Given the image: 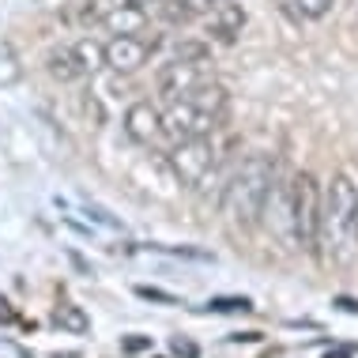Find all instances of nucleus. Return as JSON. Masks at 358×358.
Returning <instances> with one entry per match:
<instances>
[{"instance_id": "dca6fc26", "label": "nucleus", "mask_w": 358, "mask_h": 358, "mask_svg": "<svg viewBox=\"0 0 358 358\" xmlns=\"http://www.w3.org/2000/svg\"><path fill=\"white\" fill-rule=\"evenodd\" d=\"M336 8V0H294V12L302 19H324Z\"/></svg>"}, {"instance_id": "f257e3e1", "label": "nucleus", "mask_w": 358, "mask_h": 358, "mask_svg": "<svg viewBox=\"0 0 358 358\" xmlns=\"http://www.w3.org/2000/svg\"><path fill=\"white\" fill-rule=\"evenodd\" d=\"M317 245L340 264H351L358 253V189L347 173H332L321 189V230Z\"/></svg>"}, {"instance_id": "f8f14e48", "label": "nucleus", "mask_w": 358, "mask_h": 358, "mask_svg": "<svg viewBox=\"0 0 358 358\" xmlns=\"http://www.w3.org/2000/svg\"><path fill=\"white\" fill-rule=\"evenodd\" d=\"M219 0H166L162 4V15L166 23H189V19H204Z\"/></svg>"}, {"instance_id": "9b49d317", "label": "nucleus", "mask_w": 358, "mask_h": 358, "mask_svg": "<svg viewBox=\"0 0 358 358\" xmlns=\"http://www.w3.org/2000/svg\"><path fill=\"white\" fill-rule=\"evenodd\" d=\"M45 72H50L57 83H76L87 76L83 64H80V53H76L72 45H57V50L45 53Z\"/></svg>"}, {"instance_id": "a211bd4d", "label": "nucleus", "mask_w": 358, "mask_h": 358, "mask_svg": "<svg viewBox=\"0 0 358 358\" xmlns=\"http://www.w3.org/2000/svg\"><path fill=\"white\" fill-rule=\"evenodd\" d=\"M124 4H140V8H148V4H159V0H124Z\"/></svg>"}, {"instance_id": "20e7f679", "label": "nucleus", "mask_w": 358, "mask_h": 358, "mask_svg": "<svg viewBox=\"0 0 358 358\" xmlns=\"http://www.w3.org/2000/svg\"><path fill=\"white\" fill-rule=\"evenodd\" d=\"M215 80V69H211V53L204 42H185L178 45V57L166 61L155 76V87H159V99L162 102H173L181 94H189L192 87Z\"/></svg>"}, {"instance_id": "f3484780", "label": "nucleus", "mask_w": 358, "mask_h": 358, "mask_svg": "<svg viewBox=\"0 0 358 358\" xmlns=\"http://www.w3.org/2000/svg\"><path fill=\"white\" fill-rule=\"evenodd\" d=\"M208 306L219 309V313H234V309L245 313V309H253V306H249V298H215V302H208Z\"/></svg>"}, {"instance_id": "9d476101", "label": "nucleus", "mask_w": 358, "mask_h": 358, "mask_svg": "<svg viewBox=\"0 0 358 358\" xmlns=\"http://www.w3.org/2000/svg\"><path fill=\"white\" fill-rule=\"evenodd\" d=\"M99 23L110 34H140L143 27H148V8H140V4H113L110 12L99 15Z\"/></svg>"}, {"instance_id": "4468645a", "label": "nucleus", "mask_w": 358, "mask_h": 358, "mask_svg": "<svg viewBox=\"0 0 358 358\" xmlns=\"http://www.w3.org/2000/svg\"><path fill=\"white\" fill-rule=\"evenodd\" d=\"M19 80H23V61L12 42H0V87H12Z\"/></svg>"}, {"instance_id": "1a4fd4ad", "label": "nucleus", "mask_w": 358, "mask_h": 358, "mask_svg": "<svg viewBox=\"0 0 358 358\" xmlns=\"http://www.w3.org/2000/svg\"><path fill=\"white\" fill-rule=\"evenodd\" d=\"M204 27L215 42H234L241 34V27H245V8L234 4V0H219V4L204 15Z\"/></svg>"}, {"instance_id": "2eb2a0df", "label": "nucleus", "mask_w": 358, "mask_h": 358, "mask_svg": "<svg viewBox=\"0 0 358 358\" xmlns=\"http://www.w3.org/2000/svg\"><path fill=\"white\" fill-rule=\"evenodd\" d=\"M53 321L61 324L64 332H76V336H83L87 328H91V321H87V313H83L80 306H72V302H61V306H57Z\"/></svg>"}, {"instance_id": "0eeeda50", "label": "nucleus", "mask_w": 358, "mask_h": 358, "mask_svg": "<svg viewBox=\"0 0 358 358\" xmlns=\"http://www.w3.org/2000/svg\"><path fill=\"white\" fill-rule=\"evenodd\" d=\"M159 50V38H148V34H113L110 42H102V53H106V69L117 72V76H132L140 72L143 64L151 61V53Z\"/></svg>"}, {"instance_id": "6e6552de", "label": "nucleus", "mask_w": 358, "mask_h": 358, "mask_svg": "<svg viewBox=\"0 0 358 358\" xmlns=\"http://www.w3.org/2000/svg\"><path fill=\"white\" fill-rule=\"evenodd\" d=\"M124 136L132 143H155L162 136V113L155 110L151 102H132L129 110H124Z\"/></svg>"}, {"instance_id": "39448f33", "label": "nucleus", "mask_w": 358, "mask_h": 358, "mask_svg": "<svg viewBox=\"0 0 358 358\" xmlns=\"http://www.w3.org/2000/svg\"><path fill=\"white\" fill-rule=\"evenodd\" d=\"M287 215H290V241L306 253L317 249V230H321V185L313 173H298L287 185Z\"/></svg>"}, {"instance_id": "ddd939ff", "label": "nucleus", "mask_w": 358, "mask_h": 358, "mask_svg": "<svg viewBox=\"0 0 358 358\" xmlns=\"http://www.w3.org/2000/svg\"><path fill=\"white\" fill-rule=\"evenodd\" d=\"M72 50L80 53V64L87 76H94L99 69H106V53H102V42H94V38H80V42H72Z\"/></svg>"}, {"instance_id": "f03ea898", "label": "nucleus", "mask_w": 358, "mask_h": 358, "mask_svg": "<svg viewBox=\"0 0 358 358\" xmlns=\"http://www.w3.org/2000/svg\"><path fill=\"white\" fill-rule=\"evenodd\" d=\"M227 87H219L215 80L192 87L189 94L166 102V113H162V136L178 140H192V136H211V132L227 117Z\"/></svg>"}, {"instance_id": "423d86ee", "label": "nucleus", "mask_w": 358, "mask_h": 358, "mask_svg": "<svg viewBox=\"0 0 358 358\" xmlns=\"http://www.w3.org/2000/svg\"><path fill=\"white\" fill-rule=\"evenodd\" d=\"M173 178L181 181L185 189H200L204 181L215 173L219 166V148L211 136H192V140H178L166 155Z\"/></svg>"}, {"instance_id": "7ed1b4c3", "label": "nucleus", "mask_w": 358, "mask_h": 358, "mask_svg": "<svg viewBox=\"0 0 358 358\" xmlns=\"http://www.w3.org/2000/svg\"><path fill=\"white\" fill-rule=\"evenodd\" d=\"M272 189H275V162L268 155H253V159L241 162L238 173L230 178V185L222 189V215L241 230L257 227Z\"/></svg>"}]
</instances>
